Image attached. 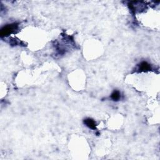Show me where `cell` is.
Wrapping results in <instances>:
<instances>
[{
	"instance_id": "obj_1",
	"label": "cell",
	"mask_w": 160,
	"mask_h": 160,
	"mask_svg": "<svg viewBox=\"0 0 160 160\" xmlns=\"http://www.w3.org/2000/svg\"><path fill=\"white\" fill-rule=\"evenodd\" d=\"M18 28V25L17 23H13L10 25H8L4 26L1 30V37H4L10 35L11 33L15 32Z\"/></svg>"
},
{
	"instance_id": "obj_2",
	"label": "cell",
	"mask_w": 160,
	"mask_h": 160,
	"mask_svg": "<svg viewBox=\"0 0 160 160\" xmlns=\"http://www.w3.org/2000/svg\"><path fill=\"white\" fill-rule=\"evenodd\" d=\"M152 69L151 65L147 61H142L138 65V70L140 72H147L150 71Z\"/></svg>"
},
{
	"instance_id": "obj_3",
	"label": "cell",
	"mask_w": 160,
	"mask_h": 160,
	"mask_svg": "<svg viewBox=\"0 0 160 160\" xmlns=\"http://www.w3.org/2000/svg\"><path fill=\"white\" fill-rule=\"evenodd\" d=\"M84 123L86 127L90 129L95 130L96 128V123L95 121L92 119V118H86V119L84 120Z\"/></svg>"
},
{
	"instance_id": "obj_4",
	"label": "cell",
	"mask_w": 160,
	"mask_h": 160,
	"mask_svg": "<svg viewBox=\"0 0 160 160\" xmlns=\"http://www.w3.org/2000/svg\"><path fill=\"white\" fill-rule=\"evenodd\" d=\"M111 98L115 101H119L121 98V93L118 90H115L111 95Z\"/></svg>"
}]
</instances>
